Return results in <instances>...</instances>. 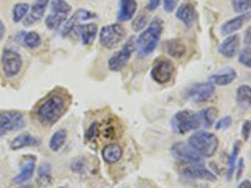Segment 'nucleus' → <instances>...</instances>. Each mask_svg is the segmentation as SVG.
I'll return each instance as SVG.
<instances>
[{
	"label": "nucleus",
	"mask_w": 251,
	"mask_h": 188,
	"mask_svg": "<svg viewBox=\"0 0 251 188\" xmlns=\"http://www.w3.org/2000/svg\"><path fill=\"white\" fill-rule=\"evenodd\" d=\"M245 44L246 47H250V28H248V31L245 33Z\"/></svg>",
	"instance_id": "c03bdc74"
},
{
	"label": "nucleus",
	"mask_w": 251,
	"mask_h": 188,
	"mask_svg": "<svg viewBox=\"0 0 251 188\" xmlns=\"http://www.w3.org/2000/svg\"><path fill=\"white\" fill-rule=\"evenodd\" d=\"M240 142L237 141L234 144V148H232L231 154H230V160H228V169H227V180L230 181L232 178V176L235 174V168H236V160L237 156H239L240 152Z\"/></svg>",
	"instance_id": "7c9ffc66"
},
{
	"label": "nucleus",
	"mask_w": 251,
	"mask_h": 188,
	"mask_svg": "<svg viewBox=\"0 0 251 188\" xmlns=\"http://www.w3.org/2000/svg\"><path fill=\"white\" fill-rule=\"evenodd\" d=\"M137 10V1L136 0H121L120 10H118V20L127 22L131 20Z\"/></svg>",
	"instance_id": "4be33fe9"
},
{
	"label": "nucleus",
	"mask_w": 251,
	"mask_h": 188,
	"mask_svg": "<svg viewBox=\"0 0 251 188\" xmlns=\"http://www.w3.org/2000/svg\"><path fill=\"white\" fill-rule=\"evenodd\" d=\"M29 9H30V6L26 3L15 4L14 8H13V22L19 23V22L25 19V17L29 13Z\"/></svg>",
	"instance_id": "c756f323"
},
{
	"label": "nucleus",
	"mask_w": 251,
	"mask_h": 188,
	"mask_svg": "<svg viewBox=\"0 0 251 188\" xmlns=\"http://www.w3.org/2000/svg\"><path fill=\"white\" fill-rule=\"evenodd\" d=\"M39 144V140L35 138L34 136H31L30 133H23L19 134L10 143V148L13 151H19V149H23L25 147H33V145Z\"/></svg>",
	"instance_id": "5701e85b"
},
{
	"label": "nucleus",
	"mask_w": 251,
	"mask_h": 188,
	"mask_svg": "<svg viewBox=\"0 0 251 188\" xmlns=\"http://www.w3.org/2000/svg\"><path fill=\"white\" fill-rule=\"evenodd\" d=\"M188 144L200 154L201 157H210L214 156L219 147V140L215 134L206 131H197L188 138Z\"/></svg>",
	"instance_id": "7ed1b4c3"
},
{
	"label": "nucleus",
	"mask_w": 251,
	"mask_h": 188,
	"mask_svg": "<svg viewBox=\"0 0 251 188\" xmlns=\"http://www.w3.org/2000/svg\"><path fill=\"white\" fill-rule=\"evenodd\" d=\"M166 53L174 58H182L186 55V44L180 39H171L169 40L165 46Z\"/></svg>",
	"instance_id": "b1692460"
},
{
	"label": "nucleus",
	"mask_w": 251,
	"mask_h": 188,
	"mask_svg": "<svg viewBox=\"0 0 251 188\" xmlns=\"http://www.w3.org/2000/svg\"><path fill=\"white\" fill-rule=\"evenodd\" d=\"M25 127V119L19 112H1L0 113V138L9 132H17Z\"/></svg>",
	"instance_id": "1a4fd4ad"
},
{
	"label": "nucleus",
	"mask_w": 251,
	"mask_h": 188,
	"mask_svg": "<svg viewBox=\"0 0 251 188\" xmlns=\"http://www.w3.org/2000/svg\"><path fill=\"white\" fill-rule=\"evenodd\" d=\"M237 188H251L250 181H249V180L243 181V182H241L239 186H237Z\"/></svg>",
	"instance_id": "79ce46f5"
},
{
	"label": "nucleus",
	"mask_w": 251,
	"mask_h": 188,
	"mask_svg": "<svg viewBox=\"0 0 251 188\" xmlns=\"http://www.w3.org/2000/svg\"><path fill=\"white\" fill-rule=\"evenodd\" d=\"M163 23L160 18H156L150 23L145 31H142L136 40V51L140 58L149 57L157 48L162 35Z\"/></svg>",
	"instance_id": "f03ea898"
},
{
	"label": "nucleus",
	"mask_w": 251,
	"mask_h": 188,
	"mask_svg": "<svg viewBox=\"0 0 251 188\" xmlns=\"http://www.w3.org/2000/svg\"><path fill=\"white\" fill-rule=\"evenodd\" d=\"M51 173V167L49 163H43L38 169V182L47 183L50 178Z\"/></svg>",
	"instance_id": "72a5a7b5"
},
{
	"label": "nucleus",
	"mask_w": 251,
	"mask_h": 188,
	"mask_svg": "<svg viewBox=\"0 0 251 188\" xmlns=\"http://www.w3.org/2000/svg\"><path fill=\"white\" fill-rule=\"evenodd\" d=\"M237 77V73L234 68L231 67H226V68L221 69L220 71L212 74L210 77V83L212 86H219V87H225L231 84Z\"/></svg>",
	"instance_id": "f3484780"
},
{
	"label": "nucleus",
	"mask_w": 251,
	"mask_h": 188,
	"mask_svg": "<svg viewBox=\"0 0 251 188\" xmlns=\"http://www.w3.org/2000/svg\"><path fill=\"white\" fill-rule=\"evenodd\" d=\"M18 188H31V186H29V185H26V186H20V187H18Z\"/></svg>",
	"instance_id": "a18cd8bd"
},
{
	"label": "nucleus",
	"mask_w": 251,
	"mask_h": 188,
	"mask_svg": "<svg viewBox=\"0 0 251 188\" xmlns=\"http://www.w3.org/2000/svg\"><path fill=\"white\" fill-rule=\"evenodd\" d=\"M67 109V100L62 94H50L37 109V118L44 127H50L59 120Z\"/></svg>",
	"instance_id": "f257e3e1"
},
{
	"label": "nucleus",
	"mask_w": 251,
	"mask_h": 188,
	"mask_svg": "<svg viewBox=\"0 0 251 188\" xmlns=\"http://www.w3.org/2000/svg\"><path fill=\"white\" fill-rule=\"evenodd\" d=\"M176 17L177 19L181 20L186 26L190 28V26L194 25L195 22H196V9H195V6L192 5V4L183 3L178 6V9H177Z\"/></svg>",
	"instance_id": "a211bd4d"
},
{
	"label": "nucleus",
	"mask_w": 251,
	"mask_h": 188,
	"mask_svg": "<svg viewBox=\"0 0 251 188\" xmlns=\"http://www.w3.org/2000/svg\"><path fill=\"white\" fill-rule=\"evenodd\" d=\"M67 18H68V14H64V13H51L46 18V25L50 30H55L63 25Z\"/></svg>",
	"instance_id": "a878e982"
},
{
	"label": "nucleus",
	"mask_w": 251,
	"mask_h": 188,
	"mask_svg": "<svg viewBox=\"0 0 251 188\" xmlns=\"http://www.w3.org/2000/svg\"><path fill=\"white\" fill-rule=\"evenodd\" d=\"M67 141V131L66 129H59V131L55 132L51 138L49 140V148L53 152H58L62 148L64 143Z\"/></svg>",
	"instance_id": "393cba45"
},
{
	"label": "nucleus",
	"mask_w": 251,
	"mask_h": 188,
	"mask_svg": "<svg viewBox=\"0 0 251 188\" xmlns=\"http://www.w3.org/2000/svg\"><path fill=\"white\" fill-rule=\"evenodd\" d=\"M136 50V38L131 37L125 44H123L122 48L116 53L114 55H112L108 60V68L112 71H120L122 70L126 67V64L128 63V60L131 59L132 54Z\"/></svg>",
	"instance_id": "423d86ee"
},
{
	"label": "nucleus",
	"mask_w": 251,
	"mask_h": 188,
	"mask_svg": "<svg viewBox=\"0 0 251 188\" xmlns=\"http://www.w3.org/2000/svg\"><path fill=\"white\" fill-rule=\"evenodd\" d=\"M4 35H5V25H4V23L0 20V40L3 39Z\"/></svg>",
	"instance_id": "37998d69"
},
{
	"label": "nucleus",
	"mask_w": 251,
	"mask_h": 188,
	"mask_svg": "<svg viewBox=\"0 0 251 188\" xmlns=\"http://www.w3.org/2000/svg\"><path fill=\"white\" fill-rule=\"evenodd\" d=\"M244 171V160H240L236 164V168H235V172H236V180H240V177L243 176Z\"/></svg>",
	"instance_id": "ea45409f"
},
{
	"label": "nucleus",
	"mask_w": 251,
	"mask_h": 188,
	"mask_svg": "<svg viewBox=\"0 0 251 188\" xmlns=\"http://www.w3.org/2000/svg\"><path fill=\"white\" fill-rule=\"evenodd\" d=\"M160 3H161V0H150L147 8H149L150 12H153V10H156V9L158 8Z\"/></svg>",
	"instance_id": "a19ab883"
},
{
	"label": "nucleus",
	"mask_w": 251,
	"mask_h": 188,
	"mask_svg": "<svg viewBox=\"0 0 251 188\" xmlns=\"http://www.w3.org/2000/svg\"><path fill=\"white\" fill-rule=\"evenodd\" d=\"M51 13H64L69 14L72 6L67 3L66 0H51Z\"/></svg>",
	"instance_id": "2f4dec72"
},
{
	"label": "nucleus",
	"mask_w": 251,
	"mask_h": 188,
	"mask_svg": "<svg viewBox=\"0 0 251 188\" xmlns=\"http://www.w3.org/2000/svg\"><path fill=\"white\" fill-rule=\"evenodd\" d=\"M73 31H75L79 35L80 40H82V44H84V46H91V44H93L96 37H97L98 28L97 24L88 23L83 24V25H78Z\"/></svg>",
	"instance_id": "aec40b11"
},
{
	"label": "nucleus",
	"mask_w": 251,
	"mask_h": 188,
	"mask_svg": "<svg viewBox=\"0 0 251 188\" xmlns=\"http://www.w3.org/2000/svg\"><path fill=\"white\" fill-rule=\"evenodd\" d=\"M240 46V37L237 34L228 35L219 47V53L225 58H234Z\"/></svg>",
	"instance_id": "6ab92c4d"
},
{
	"label": "nucleus",
	"mask_w": 251,
	"mask_h": 188,
	"mask_svg": "<svg viewBox=\"0 0 251 188\" xmlns=\"http://www.w3.org/2000/svg\"><path fill=\"white\" fill-rule=\"evenodd\" d=\"M23 44L26 48L35 49L42 44V37L37 31H29V33H23Z\"/></svg>",
	"instance_id": "c85d7f7f"
},
{
	"label": "nucleus",
	"mask_w": 251,
	"mask_h": 188,
	"mask_svg": "<svg viewBox=\"0 0 251 188\" xmlns=\"http://www.w3.org/2000/svg\"><path fill=\"white\" fill-rule=\"evenodd\" d=\"M249 17H250V13H246V14H240L237 15V17L225 22V23L221 25V28H220V33H221V35H224V37H228V35H232L234 33H236V31L243 28L244 24L248 22Z\"/></svg>",
	"instance_id": "dca6fc26"
},
{
	"label": "nucleus",
	"mask_w": 251,
	"mask_h": 188,
	"mask_svg": "<svg viewBox=\"0 0 251 188\" xmlns=\"http://www.w3.org/2000/svg\"><path fill=\"white\" fill-rule=\"evenodd\" d=\"M126 30L121 24L104 25L100 31V43L103 48L112 49L125 39Z\"/></svg>",
	"instance_id": "0eeeda50"
},
{
	"label": "nucleus",
	"mask_w": 251,
	"mask_h": 188,
	"mask_svg": "<svg viewBox=\"0 0 251 188\" xmlns=\"http://www.w3.org/2000/svg\"><path fill=\"white\" fill-rule=\"evenodd\" d=\"M94 18H97L96 13L89 12V10H86V9H79V10L75 12V14H73V17L67 20L66 23H63V25L60 26V34L68 35L78 25H80V22H86V20L94 19Z\"/></svg>",
	"instance_id": "ddd939ff"
},
{
	"label": "nucleus",
	"mask_w": 251,
	"mask_h": 188,
	"mask_svg": "<svg viewBox=\"0 0 251 188\" xmlns=\"http://www.w3.org/2000/svg\"><path fill=\"white\" fill-rule=\"evenodd\" d=\"M215 93V86H212L211 83H197L190 87L186 93V97L190 100L195 103H202L208 100L214 95Z\"/></svg>",
	"instance_id": "9b49d317"
},
{
	"label": "nucleus",
	"mask_w": 251,
	"mask_h": 188,
	"mask_svg": "<svg viewBox=\"0 0 251 188\" xmlns=\"http://www.w3.org/2000/svg\"><path fill=\"white\" fill-rule=\"evenodd\" d=\"M35 162L37 158L34 156H26L24 157L22 163H20V172L19 174L14 177V183L17 185H23L30 180L35 171Z\"/></svg>",
	"instance_id": "4468645a"
},
{
	"label": "nucleus",
	"mask_w": 251,
	"mask_h": 188,
	"mask_svg": "<svg viewBox=\"0 0 251 188\" xmlns=\"http://www.w3.org/2000/svg\"><path fill=\"white\" fill-rule=\"evenodd\" d=\"M180 0H163V8L167 13H172L176 9L177 3H178Z\"/></svg>",
	"instance_id": "4c0bfd02"
},
{
	"label": "nucleus",
	"mask_w": 251,
	"mask_h": 188,
	"mask_svg": "<svg viewBox=\"0 0 251 188\" xmlns=\"http://www.w3.org/2000/svg\"><path fill=\"white\" fill-rule=\"evenodd\" d=\"M123 154V149L120 144L117 143H111L107 144L104 148L102 149V157L103 161L108 164H116L121 161Z\"/></svg>",
	"instance_id": "412c9836"
},
{
	"label": "nucleus",
	"mask_w": 251,
	"mask_h": 188,
	"mask_svg": "<svg viewBox=\"0 0 251 188\" xmlns=\"http://www.w3.org/2000/svg\"><path fill=\"white\" fill-rule=\"evenodd\" d=\"M202 125L201 118L199 112L197 113H191L188 111H180L175 114L171 119L172 131L175 133L185 134L187 132L196 131Z\"/></svg>",
	"instance_id": "20e7f679"
},
{
	"label": "nucleus",
	"mask_w": 251,
	"mask_h": 188,
	"mask_svg": "<svg viewBox=\"0 0 251 188\" xmlns=\"http://www.w3.org/2000/svg\"><path fill=\"white\" fill-rule=\"evenodd\" d=\"M49 1L50 0H35V3L29 9L28 15L24 19V26H30L43 19Z\"/></svg>",
	"instance_id": "2eb2a0df"
},
{
	"label": "nucleus",
	"mask_w": 251,
	"mask_h": 188,
	"mask_svg": "<svg viewBox=\"0 0 251 188\" xmlns=\"http://www.w3.org/2000/svg\"><path fill=\"white\" fill-rule=\"evenodd\" d=\"M232 123V119L230 116H227V117H224L221 118V119H219L216 122V124H215V128L217 129V131H221V129H226L228 128L230 125H231Z\"/></svg>",
	"instance_id": "e433bc0d"
},
{
	"label": "nucleus",
	"mask_w": 251,
	"mask_h": 188,
	"mask_svg": "<svg viewBox=\"0 0 251 188\" xmlns=\"http://www.w3.org/2000/svg\"><path fill=\"white\" fill-rule=\"evenodd\" d=\"M236 100L240 107L243 108H249L251 102V89L249 86L239 87L236 92Z\"/></svg>",
	"instance_id": "bb28decb"
},
{
	"label": "nucleus",
	"mask_w": 251,
	"mask_h": 188,
	"mask_svg": "<svg viewBox=\"0 0 251 188\" xmlns=\"http://www.w3.org/2000/svg\"><path fill=\"white\" fill-rule=\"evenodd\" d=\"M199 114H200L202 125H205V127H211L215 123V118L217 116V109L214 108V107H208V108L199 112Z\"/></svg>",
	"instance_id": "cd10ccee"
},
{
	"label": "nucleus",
	"mask_w": 251,
	"mask_h": 188,
	"mask_svg": "<svg viewBox=\"0 0 251 188\" xmlns=\"http://www.w3.org/2000/svg\"><path fill=\"white\" fill-rule=\"evenodd\" d=\"M250 129H251V125H250V120H246L243 125V131H241V134H243V138L245 141H249L250 138Z\"/></svg>",
	"instance_id": "58836bf2"
},
{
	"label": "nucleus",
	"mask_w": 251,
	"mask_h": 188,
	"mask_svg": "<svg viewBox=\"0 0 251 188\" xmlns=\"http://www.w3.org/2000/svg\"><path fill=\"white\" fill-rule=\"evenodd\" d=\"M239 62L240 64L248 67H251V55H250V47H245V48L241 50V53L239 54Z\"/></svg>",
	"instance_id": "c9c22d12"
},
{
	"label": "nucleus",
	"mask_w": 251,
	"mask_h": 188,
	"mask_svg": "<svg viewBox=\"0 0 251 188\" xmlns=\"http://www.w3.org/2000/svg\"><path fill=\"white\" fill-rule=\"evenodd\" d=\"M171 154L177 161H180L182 163H187V164L202 163V157L186 142L174 143V145L171 147Z\"/></svg>",
	"instance_id": "9d476101"
},
{
	"label": "nucleus",
	"mask_w": 251,
	"mask_h": 188,
	"mask_svg": "<svg viewBox=\"0 0 251 188\" xmlns=\"http://www.w3.org/2000/svg\"><path fill=\"white\" fill-rule=\"evenodd\" d=\"M175 73L174 63L167 58H158L154 60L151 70V77L158 84H167L171 82Z\"/></svg>",
	"instance_id": "6e6552de"
},
{
	"label": "nucleus",
	"mask_w": 251,
	"mask_h": 188,
	"mask_svg": "<svg viewBox=\"0 0 251 188\" xmlns=\"http://www.w3.org/2000/svg\"><path fill=\"white\" fill-rule=\"evenodd\" d=\"M232 9L237 14H246L250 13L251 0H232Z\"/></svg>",
	"instance_id": "473e14b6"
},
{
	"label": "nucleus",
	"mask_w": 251,
	"mask_h": 188,
	"mask_svg": "<svg viewBox=\"0 0 251 188\" xmlns=\"http://www.w3.org/2000/svg\"><path fill=\"white\" fill-rule=\"evenodd\" d=\"M1 68L6 78H15L23 68V58L14 49H4L1 55Z\"/></svg>",
	"instance_id": "39448f33"
},
{
	"label": "nucleus",
	"mask_w": 251,
	"mask_h": 188,
	"mask_svg": "<svg viewBox=\"0 0 251 188\" xmlns=\"http://www.w3.org/2000/svg\"><path fill=\"white\" fill-rule=\"evenodd\" d=\"M146 24H147V15H146L145 13H141V14H138L137 17H136V19L133 20L132 29H133L134 31H140L145 28Z\"/></svg>",
	"instance_id": "f704fd0d"
},
{
	"label": "nucleus",
	"mask_w": 251,
	"mask_h": 188,
	"mask_svg": "<svg viewBox=\"0 0 251 188\" xmlns=\"http://www.w3.org/2000/svg\"><path fill=\"white\" fill-rule=\"evenodd\" d=\"M183 177L186 178H191V180H202L208 181V182H214L216 181V174L212 173L210 169H207L205 165L201 163H196V164L186 165L185 168L181 171Z\"/></svg>",
	"instance_id": "f8f14e48"
}]
</instances>
